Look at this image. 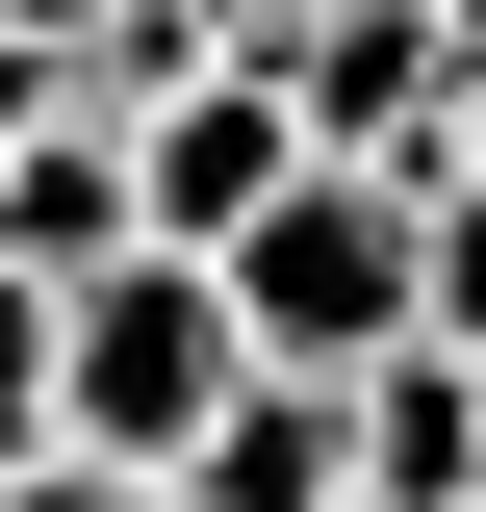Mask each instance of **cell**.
Returning a JSON list of instances; mask_svg holds the SVG:
<instances>
[{
    "mask_svg": "<svg viewBox=\"0 0 486 512\" xmlns=\"http://www.w3.org/2000/svg\"><path fill=\"white\" fill-rule=\"evenodd\" d=\"M256 77H282V128L333 180H435V128H461V26H435V0H307Z\"/></svg>",
    "mask_w": 486,
    "mask_h": 512,
    "instance_id": "3957f363",
    "label": "cell"
},
{
    "mask_svg": "<svg viewBox=\"0 0 486 512\" xmlns=\"http://www.w3.org/2000/svg\"><path fill=\"white\" fill-rule=\"evenodd\" d=\"M359 512H486V359H359Z\"/></svg>",
    "mask_w": 486,
    "mask_h": 512,
    "instance_id": "52a82bcc",
    "label": "cell"
},
{
    "mask_svg": "<svg viewBox=\"0 0 486 512\" xmlns=\"http://www.w3.org/2000/svg\"><path fill=\"white\" fill-rule=\"evenodd\" d=\"M0 512H154L128 461H0Z\"/></svg>",
    "mask_w": 486,
    "mask_h": 512,
    "instance_id": "30bf717a",
    "label": "cell"
},
{
    "mask_svg": "<svg viewBox=\"0 0 486 512\" xmlns=\"http://www.w3.org/2000/svg\"><path fill=\"white\" fill-rule=\"evenodd\" d=\"M410 333H435V359H486V180L410 205Z\"/></svg>",
    "mask_w": 486,
    "mask_h": 512,
    "instance_id": "ba28073f",
    "label": "cell"
},
{
    "mask_svg": "<svg viewBox=\"0 0 486 512\" xmlns=\"http://www.w3.org/2000/svg\"><path fill=\"white\" fill-rule=\"evenodd\" d=\"M256 384V333H231V282L205 256H103L52 308V461H128V487H180V436Z\"/></svg>",
    "mask_w": 486,
    "mask_h": 512,
    "instance_id": "6da1fadb",
    "label": "cell"
},
{
    "mask_svg": "<svg viewBox=\"0 0 486 512\" xmlns=\"http://www.w3.org/2000/svg\"><path fill=\"white\" fill-rule=\"evenodd\" d=\"M435 180H486V52H461V128H435Z\"/></svg>",
    "mask_w": 486,
    "mask_h": 512,
    "instance_id": "8fae6325",
    "label": "cell"
},
{
    "mask_svg": "<svg viewBox=\"0 0 486 512\" xmlns=\"http://www.w3.org/2000/svg\"><path fill=\"white\" fill-rule=\"evenodd\" d=\"M0 461H52V282H0Z\"/></svg>",
    "mask_w": 486,
    "mask_h": 512,
    "instance_id": "9c48e42d",
    "label": "cell"
},
{
    "mask_svg": "<svg viewBox=\"0 0 486 512\" xmlns=\"http://www.w3.org/2000/svg\"><path fill=\"white\" fill-rule=\"evenodd\" d=\"M282 180H307V128H282V77H256V52H205L180 103L128 128V231H154V256H231Z\"/></svg>",
    "mask_w": 486,
    "mask_h": 512,
    "instance_id": "277c9868",
    "label": "cell"
},
{
    "mask_svg": "<svg viewBox=\"0 0 486 512\" xmlns=\"http://www.w3.org/2000/svg\"><path fill=\"white\" fill-rule=\"evenodd\" d=\"M435 26H461V52H486V0H435Z\"/></svg>",
    "mask_w": 486,
    "mask_h": 512,
    "instance_id": "4fadbf2b",
    "label": "cell"
},
{
    "mask_svg": "<svg viewBox=\"0 0 486 512\" xmlns=\"http://www.w3.org/2000/svg\"><path fill=\"white\" fill-rule=\"evenodd\" d=\"M103 256H154L128 231V128H0V282H103Z\"/></svg>",
    "mask_w": 486,
    "mask_h": 512,
    "instance_id": "8992f818",
    "label": "cell"
},
{
    "mask_svg": "<svg viewBox=\"0 0 486 512\" xmlns=\"http://www.w3.org/2000/svg\"><path fill=\"white\" fill-rule=\"evenodd\" d=\"M410 205L435 180H333V154H307L282 205H256L231 256H205V282H231V333L282 384H359V359H410Z\"/></svg>",
    "mask_w": 486,
    "mask_h": 512,
    "instance_id": "7a4b0ae2",
    "label": "cell"
},
{
    "mask_svg": "<svg viewBox=\"0 0 486 512\" xmlns=\"http://www.w3.org/2000/svg\"><path fill=\"white\" fill-rule=\"evenodd\" d=\"M154 512H359V384H282V359H256L231 410L180 436V487H154Z\"/></svg>",
    "mask_w": 486,
    "mask_h": 512,
    "instance_id": "5b68a950",
    "label": "cell"
},
{
    "mask_svg": "<svg viewBox=\"0 0 486 512\" xmlns=\"http://www.w3.org/2000/svg\"><path fill=\"white\" fill-rule=\"evenodd\" d=\"M205 26H231V52H282V26H307V0H205Z\"/></svg>",
    "mask_w": 486,
    "mask_h": 512,
    "instance_id": "7c38bea8",
    "label": "cell"
}]
</instances>
